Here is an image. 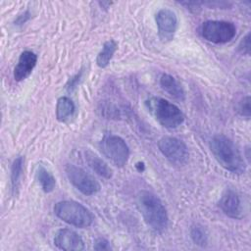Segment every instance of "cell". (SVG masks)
I'll use <instances>...</instances> for the list:
<instances>
[{"mask_svg":"<svg viewBox=\"0 0 251 251\" xmlns=\"http://www.w3.org/2000/svg\"><path fill=\"white\" fill-rule=\"evenodd\" d=\"M210 149L217 162L233 174L245 172L244 159L234 142L224 134H216L210 140Z\"/></svg>","mask_w":251,"mask_h":251,"instance_id":"obj_1","label":"cell"},{"mask_svg":"<svg viewBox=\"0 0 251 251\" xmlns=\"http://www.w3.org/2000/svg\"><path fill=\"white\" fill-rule=\"evenodd\" d=\"M137 208L145 224L154 231L163 232L167 229L168 213L157 195L147 190H141L137 195Z\"/></svg>","mask_w":251,"mask_h":251,"instance_id":"obj_2","label":"cell"},{"mask_svg":"<svg viewBox=\"0 0 251 251\" xmlns=\"http://www.w3.org/2000/svg\"><path fill=\"white\" fill-rule=\"evenodd\" d=\"M145 105L154 119L167 128H176L184 121V115L180 109L164 98L152 96L145 101Z\"/></svg>","mask_w":251,"mask_h":251,"instance_id":"obj_3","label":"cell"},{"mask_svg":"<svg viewBox=\"0 0 251 251\" xmlns=\"http://www.w3.org/2000/svg\"><path fill=\"white\" fill-rule=\"evenodd\" d=\"M54 213L63 222L79 228L90 226L94 220L87 208L73 200L57 202L54 206Z\"/></svg>","mask_w":251,"mask_h":251,"instance_id":"obj_4","label":"cell"},{"mask_svg":"<svg viewBox=\"0 0 251 251\" xmlns=\"http://www.w3.org/2000/svg\"><path fill=\"white\" fill-rule=\"evenodd\" d=\"M103 155L116 167L123 168L129 158V148L126 141L115 134H105L99 143Z\"/></svg>","mask_w":251,"mask_h":251,"instance_id":"obj_5","label":"cell"},{"mask_svg":"<svg viewBox=\"0 0 251 251\" xmlns=\"http://www.w3.org/2000/svg\"><path fill=\"white\" fill-rule=\"evenodd\" d=\"M200 33L209 42L223 44L233 39L236 34V26L231 22L210 20L202 24Z\"/></svg>","mask_w":251,"mask_h":251,"instance_id":"obj_6","label":"cell"},{"mask_svg":"<svg viewBox=\"0 0 251 251\" xmlns=\"http://www.w3.org/2000/svg\"><path fill=\"white\" fill-rule=\"evenodd\" d=\"M158 148L163 156L176 166H182L189 159V152L186 144L173 136H164L158 142Z\"/></svg>","mask_w":251,"mask_h":251,"instance_id":"obj_7","label":"cell"},{"mask_svg":"<svg viewBox=\"0 0 251 251\" xmlns=\"http://www.w3.org/2000/svg\"><path fill=\"white\" fill-rule=\"evenodd\" d=\"M65 172L70 182L86 196L97 193L101 188L99 182L94 178V176L77 166L68 164L65 167Z\"/></svg>","mask_w":251,"mask_h":251,"instance_id":"obj_8","label":"cell"},{"mask_svg":"<svg viewBox=\"0 0 251 251\" xmlns=\"http://www.w3.org/2000/svg\"><path fill=\"white\" fill-rule=\"evenodd\" d=\"M158 35L163 42L171 41L177 29L178 21L176 14L168 8L160 9L155 15Z\"/></svg>","mask_w":251,"mask_h":251,"instance_id":"obj_9","label":"cell"},{"mask_svg":"<svg viewBox=\"0 0 251 251\" xmlns=\"http://www.w3.org/2000/svg\"><path fill=\"white\" fill-rule=\"evenodd\" d=\"M54 244L61 250L80 251L84 249L81 236L70 228L59 229L54 236Z\"/></svg>","mask_w":251,"mask_h":251,"instance_id":"obj_10","label":"cell"},{"mask_svg":"<svg viewBox=\"0 0 251 251\" xmlns=\"http://www.w3.org/2000/svg\"><path fill=\"white\" fill-rule=\"evenodd\" d=\"M219 207L229 218L232 219H240L242 217V203L239 195L234 190L227 188L226 189L220 200H219Z\"/></svg>","mask_w":251,"mask_h":251,"instance_id":"obj_11","label":"cell"},{"mask_svg":"<svg viewBox=\"0 0 251 251\" xmlns=\"http://www.w3.org/2000/svg\"><path fill=\"white\" fill-rule=\"evenodd\" d=\"M37 63V56L31 51H24L20 57L19 61L14 69V78L17 81H22L25 79L34 69Z\"/></svg>","mask_w":251,"mask_h":251,"instance_id":"obj_12","label":"cell"},{"mask_svg":"<svg viewBox=\"0 0 251 251\" xmlns=\"http://www.w3.org/2000/svg\"><path fill=\"white\" fill-rule=\"evenodd\" d=\"M84 158L89 168L100 176L106 179H110L113 176V171L108 164L91 150H86L84 152Z\"/></svg>","mask_w":251,"mask_h":251,"instance_id":"obj_13","label":"cell"},{"mask_svg":"<svg viewBox=\"0 0 251 251\" xmlns=\"http://www.w3.org/2000/svg\"><path fill=\"white\" fill-rule=\"evenodd\" d=\"M160 85L172 97H174L179 101L184 100V98H185L184 90H183L181 84L173 75H168V74H163L160 77Z\"/></svg>","mask_w":251,"mask_h":251,"instance_id":"obj_14","label":"cell"},{"mask_svg":"<svg viewBox=\"0 0 251 251\" xmlns=\"http://www.w3.org/2000/svg\"><path fill=\"white\" fill-rule=\"evenodd\" d=\"M75 110V106L73 100L67 96H62L57 100L56 118L59 122L65 123L73 117Z\"/></svg>","mask_w":251,"mask_h":251,"instance_id":"obj_15","label":"cell"},{"mask_svg":"<svg viewBox=\"0 0 251 251\" xmlns=\"http://www.w3.org/2000/svg\"><path fill=\"white\" fill-rule=\"evenodd\" d=\"M35 176L44 192L49 193L54 190L56 186V179L53 176V175L44 166L42 165L37 166Z\"/></svg>","mask_w":251,"mask_h":251,"instance_id":"obj_16","label":"cell"},{"mask_svg":"<svg viewBox=\"0 0 251 251\" xmlns=\"http://www.w3.org/2000/svg\"><path fill=\"white\" fill-rule=\"evenodd\" d=\"M117 49H118V43L114 39L107 40L103 44L101 51L98 53L96 57L97 66L100 68H106L109 65Z\"/></svg>","mask_w":251,"mask_h":251,"instance_id":"obj_17","label":"cell"},{"mask_svg":"<svg viewBox=\"0 0 251 251\" xmlns=\"http://www.w3.org/2000/svg\"><path fill=\"white\" fill-rule=\"evenodd\" d=\"M24 158L23 156L17 157L11 166V187L13 195H17L21 185V179L23 176Z\"/></svg>","mask_w":251,"mask_h":251,"instance_id":"obj_18","label":"cell"},{"mask_svg":"<svg viewBox=\"0 0 251 251\" xmlns=\"http://www.w3.org/2000/svg\"><path fill=\"white\" fill-rule=\"evenodd\" d=\"M190 237L192 241L200 247H205L208 243V233L205 227L200 224H194L191 226Z\"/></svg>","mask_w":251,"mask_h":251,"instance_id":"obj_19","label":"cell"},{"mask_svg":"<svg viewBox=\"0 0 251 251\" xmlns=\"http://www.w3.org/2000/svg\"><path fill=\"white\" fill-rule=\"evenodd\" d=\"M250 96H245L243 97L237 104V112L245 117V118H250Z\"/></svg>","mask_w":251,"mask_h":251,"instance_id":"obj_20","label":"cell"},{"mask_svg":"<svg viewBox=\"0 0 251 251\" xmlns=\"http://www.w3.org/2000/svg\"><path fill=\"white\" fill-rule=\"evenodd\" d=\"M238 51L243 55L250 54V33L249 32L239 42Z\"/></svg>","mask_w":251,"mask_h":251,"instance_id":"obj_21","label":"cell"},{"mask_svg":"<svg viewBox=\"0 0 251 251\" xmlns=\"http://www.w3.org/2000/svg\"><path fill=\"white\" fill-rule=\"evenodd\" d=\"M93 248H94L95 250H111V249H112L109 240H107V239L104 238V237H99V238H97V239L95 240V243H94Z\"/></svg>","mask_w":251,"mask_h":251,"instance_id":"obj_22","label":"cell"},{"mask_svg":"<svg viewBox=\"0 0 251 251\" xmlns=\"http://www.w3.org/2000/svg\"><path fill=\"white\" fill-rule=\"evenodd\" d=\"M81 75H82V72H79V73H77L75 75H74V76L68 81V83H67V85H66V88H67V90H68L69 92H72V91L77 86V84H78V82H79V80H80V78H81Z\"/></svg>","mask_w":251,"mask_h":251,"instance_id":"obj_23","label":"cell"}]
</instances>
